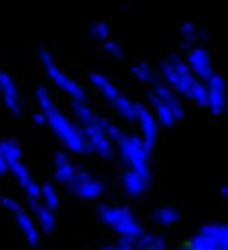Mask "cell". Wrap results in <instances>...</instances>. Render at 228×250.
Listing matches in <instances>:
<instances>
[{
    "label": "cell",
    "instance_id": "1",
    "mask_svg": "<svg viewBox=\"0 0 228 250\" xmlns=\"http://www.w3.org/2000/svg\"><path fill=\"white\" fill-rule=\"evenodd\" d=\"M32 98H35L37 110L44 113L47 128H49L52 135L62 143V147H64L66 152H71V155H86V152H88V145H86V138H83L81 125L76 123V118H69L66 110H62V105L54 101V96L49 93V88H47L44 83H35Z\"/></svg>",
    "mask_w": 228,
    "mask_h": 250
},
{
    "label": "cell",
    "instance_id": "2",
    "mask_svg": "<svg viewBox=\"0 0 228 250\" xmlns=\"http://www.w3.org/2000/svg\"><path fill=\"white\" fill-rule=\"evenodd\" d=\"M157 69H160L162 81H165V83H169V86L182 96V98L191 101L194 105H204V108H206V103H208L206 83H204V81H201V79L189 69V64H187L184 54L172 52V54L162 57V59H160V64H157Z\"/></svg>",
    "mask_w": 228,
    "mask_h": 250
},
{
    "label": "cell",
    "instance_id": "3",
    "mask_svg": "<svg viewBox=\"0 0 228 250\" xmlns=\"http://www.w3.org/2000/svg\"><path fill=\"white\" fill-rule=\"evenodd\" d=\"M69 103H71V113H74L76 123L83 130L88 152H93L103 160H110L113 152H116V143L108 135V118L101 115L96 108H91L88 101H69Z\"/></svg>",
    "mask_w": 228,
    "mask_h": 250
},
{
    "label": "cell",
    "instance_id": "4",
    "mask_svg": "<svg viewBox=\"0 0 228 250\" xmlns=\"http://www.w3.org/2000/svg\"><path fill=\"white\" fill-rule=\"evenodd\" d=\"M145 103L152 108L162 128H174L177 123L184 120V98L162 79L155 86L145 88Z\"/></svg>",
    "mask_w": 228,
    "mask_h": 250
},
{
    "label": "cell",
    "instance_id": "5",
    "mask_svg": "<svg viewBox=\"0 0 228 250\" xmlns=\"http://www.w3.org/2000/svg\"><path fill=\"white\" fill-rule=\"evenodd\" d=\"M86 81L88 86L116 110V115L125 123H135V113H138V101H133L130 96H125V91H121L116 86L110 76H105V71H98V69H88L86 71Z\"/></svg>",
    "mask_w": 228,
    "mask_h": 250
},
{
    "label": "cell",
    "instance_id": "6",
    "mask_svg": "<svg viewBox=\"0 0 228 250\" xmlns=\"http://www.w3.org/2000/svg\"><path fill=\"white\" fill-rule=\"evenodd\" d=\"M37 59H40V66H42L44 76L57 86V91H62L69 101H88V93H86L83 83L79 79H74L69 71H64V66L59 64V59L54 57V52L47 44L37 47Z\"/></svg>",
    "mask_w": 228,
    "mask_h": 250
},
{
    "label": "cell",
    "instance_id": "7",
    "mask_svg": "<svg viewBox=\"0 0 228 250\" xmlns=\"http://www.w3.org/2000/svg\"><path fill=\"white\" fill-rule=\"evenodd\" d=\"M116 143V152L121 157V162L130 169H140V172H147L150 174V152L152 147L140 138V133H125L121 130L118 138L113 140Z\"/></svg>",
    "mask_w": 228,
    "mask_h": 250
},
{
    "label": "cell",
    "instance_id": "8",
    "mask_svg": "<svg viewBox=\"0 0 228 250\" xmlns=\"http://www.w3.org/2000/svg\"><path fill=\"white\" fill-rule=\"evenodd\" d=\"M0 143H3V150H5V157H8V165H10V174L15 177V182L20 184V189L25 191L27 204L35 201V199H40L42 184L35 182L32 172H30L27 165L22 162V147H20V143H18L15 138H3Z\"/></svg>",
    "mask_w": 228,
    "mask_h": 250
},
{
    "label": "cell",
    "instance_id": "9",
    "mask_svg": "<svg viewBox=\"0 0 228 250\" xmlns=\"http://www.w3.org/2000/svg\"><path fill=\"white\" fill-rule=\"evenodd\" d=\"M98 218L103 226H108L110 230H116L121 238H130V240H138L143 235V226L138 221V216L128 208V206H121V204H105L98 208Z\"/></svg>",
    "mask_w": 228,
    "mask_h": 250
},
{
    "label": "cell",
    "instance_id": "10",
    "mask_svg": "<svg viewBox=\"0 0 228 250\" xmlns=\"http://www.w3.org/2000/svg\"><path fill=\"white\" fill-rule=\"evenodd\" d=\"M184 59L189 64V69L206 83L213 74H216V64H213V52L208 49L206 42L201 44H194V47H187L184 49Z\"/></svg>",
    "mask_w": 228,
    "mask_h": 250
},
{
    "label": "cell",
    "instance_id": "11",
    "mask_svg": "<svg viewBox=\"0 0 228 250\" xmlns=\"http://www.w3.org/2000/svg\"><path fill=\"white\" fill-rule=\"evenodd\" d=\"M0 204H3V206L13 213V218H15L18 228L22 230V235L27 238V243H30V245H37V243H40V226H37L35 216L27 213V208H25L22 204H18L13 196H3V199H0Z\"/></svg>",
    "mask_w": 228,
    "mask_h": 250
},
{
    "label": "cell",
    "instance_id": "12",
    "mask_svg": "<svg viewBox=\"0 0 228 250\" xmlns=\"http://www.w3.org/2000/svg\"><path fill=\"white\" fill-rule=\"evenodd\" d=\"M206 91H208V103H206L208 113L216 115V118L226 115L228 113V79L221 71H216L206 81Z\"/></svg>",
    "mask_w": 228,
    "mask_h": 250
},
{
    "label": "cell",
    "instance_id": "13",
    "mask_svg": "<svg viewBox=\"0 0 228 250\" xmlns=\"http://www.w3.org/2000/svg\"><path fill=\"white\" fill-rule=\"evenodd\" d=\"M135 125H138V133H140V138L150 145V147H155V143H157V138H160V120H157V115L152 113V108L147 105V103H143V101H138V113H135Z\"/></svg>",
    "mask_w": 228,
    "mask_h": 250
},
{
    "label": "cell",
    "instance_id": "14",
    "mask_svg": "<svg viewBox=\"0 0 228 250\" xmlns=\"http://www.w3.org/2000/svg\"><path fill=\"white\" fill-rule=\"evenodd\" d=\"M0 98H3V105H5L13 115H22L25 101H22L20 86H18V81L3 69V64H0Z\"/></svg>",
    "mask_w": 228,
    "mask_h": 250
},
{
    "label": "cell",
    "instance_id": "15",
    "mask_svg": "<svg viewBox=\"0 0 228 250\" xmlns=\"http://www.w3.org/2000/svg\"><path fill=\"white\" fill-rule=\"evenodd\" d=\"M52 172H54V179L62 184V187H71L76 182V177L81 174V167L69 157L66 150H57L52 152Z\"/></svg>",
    "mask_w": 228,
    "mask_h": 250
},
{
    "label": "cell",
    "instance_id": "16",
    "mask_svg": "<svg viewBox=\"0 0 228 250\" xmlns=\"http://www.w3.org/2000/svg\"><path fill=\"white\" fill-rule=\"evenodd\" d=\"M69 191L76 194V196H81V199L93 201V199H101V196H103V191H105V182H103L101 177H96V174L81 169V174H79L76 182L69 187Z\"/></svg>",
    "mask_w": 228,
    "mask_h": 250
},
{
    "label": "cell",
    "instance_id": "17",
    "mask_svg": "<svg viewBox=\"0 0 228 250\" xmlns=\"http://www.w3.org/2000/svg\"><path fill=\"white\" fill-rule=\"evenodd\" d=\"M121 187L128 196H143L147 189H150V174L147 172H140V169H123L121 174Z\"/></svg>",
    "mask_w": 228,
    "mask_h": 250
},
{
    "label": "cell",
    "instance_id": "18",
    "mask_svg": "<svg viewBox=\"0 0 228 250\" xmlns=\"http://www.w3.org/2000/svg\"><path fill=\"white\" fill-rule=\"evenodd\" d=\"M206 37H208L206 27L201 22H196V20H187V22L179 25V40H182L184 47L201 44V42H206Z\"/></svg>",
    "mask_w": 228,
    "mask_h": 250
},
{
    "label": "cell",
    "instance_id": "19",
    "mask_svg": "<svg viewBox=\"0 0 228 250\" xmlns=\"http://www.w3.org/2000/svg\"><path fill=\"white\" fill-rule=\"evenodd\" d=\"M30 213L35 216L37 226L44 230V233H52L57 228V218H54V208H49L42 199H35L30 201Z\"/></svg>",
    "mask_w": 228,
    "mask_h": 250
},
{
    "label": "cell",
    "instance_id": "20",
    "mask_svg": "<svg viewBox=\"0 0 228 250\" xmlns=\"http://www.w3.org/2000/svg\"><path fill=\"white\" fill-rule=\"evenodd\" d=\"M130 76L140 83V86H145V88H150V86H155L162 76H160V69L155 66V64H150V62H135L133 66H130Z\"/></svg>",
    "mask_w": 228,
    "mask_h": 250
},
{
    "label": "cell",
    "instance_id": "21",
    "mask_svg": "<svg viewBox=\"0 0 228 250\" xmlns=\"http://www.w3.org/2000/svg\"><path fill=\"white\" fill-rule=\"evenodd\" d=\"M152 218H155V223H157V226L169 228V226H177V223H179L182 213H179V208H177V206H172V204H162V206H157V208H155Z\"/></svg>",
    "mask_w": 228,
    "mask_h": 250
},
{
    "label": "cell",
    "instance_id": "22",
    "mask_svg": "<svg viewBox=\"0 0 228 250\" xmlns=\"http://www.w3.org/2000/svg\"><path fill=\"white\" fill-rule=\"evenodd\" d=\"M135 250H167V240L162 233H143L135 240Z\"/></svg>",
    "mask_w": 228,
    "mask_h": 250
},
{
    "label": "cell",
    "instance_id": "23",
    "mask_svg": "<svg viewBox=\"0 0 228 250\" xmlns=\"http://www.w3.org/2000/svg\"><path fill=\"white\" fill-rule=\"evenodd\" d=\"M88 37H91L93 42H98V44L108 42V40L113 37V32H110V22H105V20H96V22H91V27H88Z\"/></svg>",
    "mask_w": 228,
    "mask_h": 250
},
{
    "label": "cell",
    "instance_id": "24",
    "mask_svg": "<svg viewBox=\"0 0 228 250\" xmlns=\"http://www.w3.org/2000/svg\"><path fill=\"white\" fill-rule=\"evenodd\" d=\"M101 47V52L108 57V59H116V62H123L125 59V49H123V44L116 40V37H110L108 42H103V44H98Z\"/></svg>",
    "mask_w": 228,
    "mask_h": 250
},
{
    "label": "cell",
    "instance_id": "25",
    "mask_svg": "<svg viewBox=\"0 0 228 250\" xmlns=\"http://www.w3.org/2000/svg\"><path fill=\"white\" fill-rule=\"evenodd\" d=\"M189 248H191V250H223L218 243H213L211 238H206L201 230H199V233L189 240Z\"/></svg>",
    "mask_w": 228,
    "mask_h": 250
},
{
    "label": "cell",
    "instance_id": "26",
    "mask_svg": "<svg viewBox=\"0 0 228 250\" xmlns=\"http://www.w3.org/2000/svg\"><path fill=\"white\" fill-rule=\"evenodd\" d=\"M40 199H42L49 208H57V206H59V191H57V187H54L52 182H44V184H42Z\"/></svg>",
    "mask_w": 228,
    "mask_h": 250
},
{
    "label": "cell",
    "instance_id": "27",
    "mask_svg": "<svg viewBox=\"0 0 228 250\" xmlns=\"http://www.w3.org/2000/svg\"><path fill=\"white\" fill-rule=\"evenodd\" d=\"M101 250H135V240H130V238H121V235H118V240L105 243Z\"/></svg>",
    "mask_w": 228,
    "mask_h": 250
},
{
    "label": "cell",
    "instance_id": "28",
    "mask_svg": "<svg viewBox=\"0 0 228 250\" xmlns=\"http://www.w3.org/2000/svg\"><path fill=\"white\" fill-rule=\"evenodd\" d=\"M10 172V165H8V157H5V150H3V143H0V177Z\"/></svg>",
    "mask_w": 228,
    "mask_h": 250
},
{
    "label": "cell",
    "instance_id": "29",
    "mask_svg": "<svg viewBox=\"0 0 228 250\" xmlns=\"http://www.w3.org/2000/svg\"><path fill=\"white\" fill-rule=\"evenodd\" d=\"M32 123H35V125H47L44 113H42V110H35V113H32Z\"/></svg>",
    "mask_w": 228,
    "mask_h": 250
},
{
    "label": "cell",
    "instance_id": "30",
    "mask_svg": "<svg viewBox=\"0 0 228 250\" xmlns=\"http://www.w3.org/2000/svg\"><path fill=\"white\" fill-rule=\"evenodd\" d=\"M221 196H223V201H226V206H228V184L221 187Z\"/></svg>",
    "mask_w": 228,
    "mask_h": 250
},
{
    "label": "cell",
    "instance_id": "31",
    "mask_svg": "<svg viewBox=\"0 0 228 250\" xmlns=\"http://www.w3.org/2000/svg\"><path fill=\"white\" fill-rule=\"evenodd\" d=\"M179 250H191V248H189V245H187V248H179Z\"/></svg>",
    "mask_w": 228,
    "mask_h": 250
},
{
    "label": "cell",
    "instance_id": "32",
    "mask_svg": "<svg viewBox=\"0 0 228 250\" xmlns=\"http://www.w3.org/2000/svg\"><path fill=\"white\" fill-rule=\"evenodd\" d=\"M223 250H228V245H226V248H223Z\"/></svg>",
    "mask_w": 228,
    "mask_h": 250
}]
</instances>
